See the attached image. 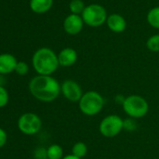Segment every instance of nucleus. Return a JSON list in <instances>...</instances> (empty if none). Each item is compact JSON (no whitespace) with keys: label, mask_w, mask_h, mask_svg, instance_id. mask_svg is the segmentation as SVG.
<instances>
[{"label":"nucleus","mask_w":159,"mask_h":159,"mask_svg":"<svg viewBox=\"0 0 159 159\" xmlns=\"http://www.w3.org/2000/svg\"><path fill=\"white\" fill-rule=\"evenodd\" d=\"M29 90L37 100L43 102H51L60 95L61 85L52 75H38L30 81Z\"/></svg>","instance_id":"obj_1"},{"label":"nucleus","mask_w":159,"mask_h":159,"mask_svg":"<svg viewBox=\"0 0 159 159\" xmlns=\"http://www.w3.org/2000/svg\"><path fill=\"white\" fill-rule=\"evenodd\" d=\"M32 64L35 71L41 75H52L60 66L56 53L49 48H38L33 55Z\"/></svg>","instance_id":"obj_2"},{"label":"nucleus","mask_w":159,"mask_h":159,"mask_svg":"<svg viewBox=\"0 0 159 159\" xmlns=\"http://www.w3.org/2000/svg\"><path fill=\"white\" fill-rule=\"evenodd\" d=\"M104 103V98L100 93L95 90H90L83 93L79 102V108L84 116H95L101 112Z\"/></svg>","instance_id":"obj_3"},{"label":"nucleus","mask_w":159,"mask_h":159,"mask_svg":"<svg viewBox=\"0 0 159 159\" xmlns=\"http://www.w3.org/2000/svg\"><path fill=\"white\" fill-rule=\"evenodd\" d=\"M124 112L133 119L144 117L149 112L148 102L140 95H130L126 97L123 103Z\"/></svg>","instance_id":"obj_4"},{"label":"nucleus","mask_w":159,"mask_h":159,"mask_svg":"<svg viewBox=\"0 0 159 159\" xmlns=\"http://www.w3.org/2000/svg\"><path fill=\"white\" fill-rule=\"evenodd\" d=\"M108 13L106 8L99 4H90L85 7L82 13L84 24L90 27H99L106 23Z\"/></svg>","instance_id":"obj_5"},{"label":"nucleus","mask_w":159,"mask_h":159,"mask_svg":"<svg viewBox=\"0 0 159 159\" xmlns=\"http://www.w3.org/2000/svg\"><path fill=\"white\" fill-rule=\"evenodd\" d=\"M98 129L102 136L114 138L124 129V120L117 115H109L101 120Z\"/></svg>","instance_id":"obj_6"},{"label":"nucleus","mask_w":159,"mask_h":159,"mask_svg":"<svg viewBox=\"0 0 159 159\" xmlns=\"http://www.w3.org/2000/svg\"><path fill=\"white\" fill-rule=\"evenodd\" d=\"M42 126L40 117L34 113H25L22 115L18 120L19 129L26 135H34L37 133Z\"/></svg>","instance_id":"obj_7"},{"label":"nucleus","mask_w":159,"mask_h":159,"mask_svg":"<svg viewBox=\"0 0 159 159\" xmlns=\"http://www.w3.org/2000/svg\"><path fill=\"white\" fill-rule=\"evenodd\" d=\"M61 93L71 102H79L83 95L82 87L74 80H65L61 85Z\"/></svg>","instance_id":"obj_8"},{"label":"nucleus","mask_w":159,"mask_h":159,"mask_svg":"<svg viewBox=\"0 0 159 159\" xmlns=\"http://www.w3.org/2000/svg\"><path fill=\"white\" fill-rule=\"evenodd\" d=\"M83 20L82 15L69 14L67 15L63 22V27L65 32L69 35H76L80 34L83 29Z\"/></svg>","instance_id":"obj_9"},{"label":"nucleus","mask_w":159,"mask_h":159,"mask_svg":"<svg viewBox=\"0 0 159 159\" xmlns=\"http://www.w3.org/2000/svg\"><path fill=\"white\" fill-rule=\"evenodd\" d=\"M106 24L108 28L115 34L123 33L127 29V25L126 19L119 13L110 14L107 18Z\"/></svg>","instance_id":"obj_10"},{"label":"nucleus","mask_w":159,"mask_h":159,"mask_svg":"<svg viewBox=\"0 0 159 159\" xmlns=\"http://www.w3.org/2000/svg\"><path fill=\"white\" fill-rule=\"evenodd\" d=\"M59 65L62 67H70L78 60V53L73 48H65L57 55Z\"/></svg>","instance_id":"obj_11"},{"label":"nucleus","mask_w":159,"mask_h":159,"mask_svg":"<svg viewBox=\"0 0 159 159\" xmlns=\"http://www.w3.org/2000/svg\"><path fill=\"white\" fill-rule=\"evenodd\" d=\"M17 62L13 55L8 53L0 54V75H7L15 71Z\"/></svg>","instance_id":"obj_12"},{"label":"nucleus","mask_w":159,"mask_h":159,"mask_svg":"<svg viewBox=\"0 0 159 159\" xmlns=\"http://www.w3.org/2000/svg\"><path fill=\"white\" fill-rule=\"evenodd\" d=\"M53 5V0H30V8L37 14H43L49 11Z\"/></svg>","instance_id":"obj_13"},{"label":"nucleus","mask_w":159,"mask_h":159,"mask_svg":"<svg viewBox=\"0 0 159 159\" xmlns=\"http://www.w3.org/2000/svg\"><path fill=\"white\" fill-rule=\"evenodd\" d=\"M146 20L151 27L155 29H159V6L152 7L148 11Z\"/></svg>","instance_id":"obj_14"},{"label":"nucleus","mask_w":159,"mask_h":159,"mask_svg":"<svg viewBox=\"0 0 159 159\" xmlns=\"http://www.w3.org/2000/svg\"><path fill=\"white\" fill-rule=\"evenodd\" d=\"M63 148L58 144H52L47 149V158L48 159H62L63 157Z\"/></svg>","instance_id":"obj_15"},{"label":"nucleus","mask_w":159,"mask_h":159,"mask_svg":"<svg viewBox=\"0 0 159 159\" xmlns=\"http://www.w3.org/2000/svg\"><path fill=\"white\" fill-rule=\"evenodd\" d=\"M87 152H88L87 145L83 142H78L74 143V145L72 146V155H74L79 158H83L87 155Z\"/></svg>","instance_id":"obj_16"},{"label":"nucleus","mask_w":159,"mask_h":159,"mask_svg":"<svg viewBox=\"0 0 159 159\" xmlns=\"http://www.w3.org/2000/svg\"><path fill=\"white\" fill-rule=\"evenodd\" d=\"M85 7L86 6L82 0H71L68 4V7L71 14H77V15H82Z\"/></svg>","instance_id":"obj_17"},{"label":"nucleus","mask_w":159,"mask_h":159,"mask_svg":"<svg viewBox=\"0 0 159 159\" xmlns=\"http://www.w3.org/2000/svg\"><path fill=\"white\" fill-rule=\"evenodd\" d=\"M146 47L152 52H159V34H154L148 38Z\"/></svg>","instance_id":"obj_18"},{"label":"nucleus","mask_w":159,"mask_h":159,"mask_svg":"<svg viewBox=\"0 0 159 159\" xmlns=\"http://www.w3.org/2000/svg\"><path fill=\"white\" fill-rule=\"evenodd\" d=\"M29 67L27 65V63H25L24 61H18L16 68H15V72L20 75H24L28 73Z\"/></svg>","instance_id":"obj_19"},{"label":"nucleus","mask_w":159,"mask_h":159,"mask_svg":"<svg viewBox=\"0 0 159 159\" xmlns=\"http://www.w3.org/2000/svg\"><path fill=\"white\" fill-rule=\"evenodd\" d=\"M7 102H8V93L3 86H0V108L5 107L7 104Z\"/></svg>","instance_id":"obj_20"},{"label":"nucleus","mask_w":159,"mask_h":159,"mask_svg":"<svg viewBox=\"0 0 159 159\" xmlns=\"http://www.w3.org/2000/svg\"><path fill=\"white\" fill-rule=\"evenodd\" d=\"M136 128H137V124H136V122L134 121L133 118L124 120V129H126L127 130L133 131V130L136 129Z\"/></svg>","instance_id":"obj_21"},{"label":"nucleus","mask_w":159,"mask_h":159,"mask_svg":"<svg viewBox=\"0 0 159 159\" xmlns=\"http://www.w3.org/2000/svg\"><path fill=\"white\" fill-rule=\"evenodd\" d=\"M7 143V133L6 131L0 128V148L3 147Z\"/></svg>","instance_id":"obj_22"},{"label":"nucleus","mask_w":159,"mask_h":159,"mask_svg":"<svg viewBox=\"0 0 159 159\" xmlns=\"http://www.w3.org/2000/svg\"><path fill=\"white\" fill-rule=\"evenodd\" d=\"M62 159H82V158H79V157H75L74 155H67V156H66V157H64Z\"/></svg>","instance_id":"obj_23"},{"label":"nucleus","mask_w":159,"mask_h":159,"mask_svg":"<svg viewBox=\"0 0 159 159\" xmlns=\"http://www.w3.org/2000/svg\"><path fill=\"white\" fill-rule=\"evenodd\" d=\"M3 82H4V79H3V77H2V76L0 75V86H2Z\"/></svg>","instance_id":"obj_24"},{"label":"nucleus","mask_w":159,"mask_h":159,"mask_svg":"<svg viewBox=\"0 0 159 159\" xmlns=\"http://www.w3.org/2000/svg\"><path fill=\"white\" fill-rule=\"evenodd\" d=\"M47 159H48V158H47Z\"/></svg>","instance_id":"obj_25"}]
</instances>
